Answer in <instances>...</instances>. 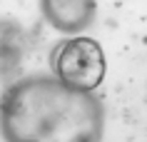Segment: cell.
Listing matches in <instances>:
<instances>
[{
    "label": "cell",
    "instance_id": "2",
    "mask_svg": "<svg viewBox=\"0 0 147 142\" xmlns=\"http://www.w3.org/2000/svg\"><path fill=\"white\" fill-rule=\"evenodd\" d=\"M53 70L55 77H60L65 85L92 92L105 80L107 63L100 42H95L92 38H72L55 47Z\"/></svg>",
    "mask_w": 147,
    "mask_h": 142
},
{
    "label": "cell",
    "instance_id": "1",
    "mask_svg": "<svg viewBox=\"0 0 147 142\" xmlns=\"http://www.w3.org/2000/svg\"><path fill=\"white\" fill-rule=\"evenodd\" d=\"M102 102L60 77H25L0 102L5 142H100Z\"/></svg>",
    "mask_w": 147,
    "mask_h": 142
},
{
    "label": "cell",
    "instance_id": "3",
    "mask_svg": "<svg viewBox=\"0 0 147 142\" xmlns=\"http://www.w3.org/2000/svg\"><path fill=\"white\" fill-rule=\"evenodd\" d=\"M40 8L47 23L62 32L85 30L97 13L95 0H40Z\"/></svg>",
    "mask_w": 147,
    "mask_h": 142
}]
</instances>
